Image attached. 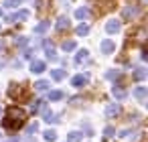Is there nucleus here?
I'll list each match as a JSON object with an SVG mask.
<instances>
[{"mask_svg": "<svg viewBox=\"0 0 148 142\" xmlns=\"http://www.w3.org/2000/svg\"><path fill=\"white\" fill-rule=\"evenodd\" d=\"M122 138H136V132H130V130H124L122 134H120Z\"/></svg>", "mask_w": 148, "mask_h": 142, "instance_id": "nucleus-31", "label": "nucleus"}, {"mask_svg": "<svg viewBox=\"0 0 148 142\" xmlns=\"http://www.w3.org/2000/svg\"><path fill=\"white\" fill-rule=\"evenodd\" d=\"M41 110H45V102H43V99H37V102H33V106H31V112H33V114H39Z\"/></svg>", "mask_w": 148, "mask_h": 142, "instance_id": "nucleus-16", "label": "nucleus"}, {"mask_svg": "<svg viewBox=\"0 0 148 142\" xmlns=\"http://www.w3.org/2000/svg\"><path fill=\"white\" fill-rule=\"evenodd\" d=\"M75 16H77L79 21L89 19V8H85V6H83V8H77V10H75Z\"/></svg>", "mask_w": 148, "mask_h": 142, "instance_id": "nucleus-13", "label": "nucleus"}, {"mask_svg": "<svg viewBox=\"0 0 148 142\" xmlns=\"http://www.w3.org/2000/svg\"><path fill=\"white\" fill-rule=\"evenodd\" d=\"M146 95H148V87L138 85V87L134 89V97H136L138 102H146Z\"/></svg>", "mask_w": 148, "mask_h": 142, "instance_id": "nucleus-6", "label": "nucleus"}, {"mask_svg": "<svg viewBox=\"0 0 148 142\" xmlns=\"http://www.w3.org/2000/svg\"><path fill=\"white\" fill-rule=\"evenodd\" d=\"M0 27H2V25H0Z\"/></svg>", "mask_w": 148, "mask_h": 142, "instance_id": "nucleus-35", "label": "nucleus"}, {"mask_svg": "<svg viewBox=\"0 0 148 142\" xmlns=\"http://www.w3.org/2000/svg\"><path fill=\"white\" fill-rule=\"evenodd\" d=\"M8 95L16 99V97L21 95V85H16V83H10V87H8Z\"/></svg>", "mask_w": 148, "mask_h": 142, "instance_id": "nucleus-15", "label": "nucleus"}, {"mask_svg": "<svg viewBox=\"0 0 148 142\" xmlns=\"http://www.w3.org/2000/svg\"><path fill=\"white\" fill-rule=\"evenodd\" d=\"M47 29H49V23H47V21H43L41 25H37V27H35V33H37V35H41V33H45Z\"/></svg>", "mask_w": 148, "mask_h": 142, "instance_id": "nucleus-23", "label": "nucleus"}, {"mask_svg": "<svg viewBox=\"0 0 148 142\" xmlns=\"http://www.w3.org/2000/svg\"><path fill=\"white\" fill-rule=\"evenodd\" d=\"M106 77H108V79H122V73H120V71H108Z\"/></svg>", "mask_w": 148, "mask_h": 142, "instance_id": "nucleus-26", "label": "nucleus"}, {"mask_svg": "<svg viewBox=\"0 0 148 142\" xmlns=\"http://www.w3.org/2000/svg\"><path fill=\"white\" fill-rule=\"evenodd\" d=\"M63 49H65V51H73V49H75V41H65V43H63Z\"/></svg>", "mask_w": 148, "mask_h": 142, "instance_id": "nucleus-28", "label": "nucleus"}, {"mask_svg": "<svg viewBox=\"0 0 148 142\" xmlns=\"http://www.w3.org/2000/svg\"><path fill=\"white\" fill-rule=\"evenodd\" d=\"M63 97H65V93L59 91V89H55V91L49 93V99H51V102H59V99H63Z\"/></svg>", "mask_w": 148, "mask_h": 142, "instance_id": "nucleus-19", "label": "nucleus"}, {"mask_svg": "<svg viewBox=\"0 0 148 142\" xmlns=\"http://www.w3.org/2000/svg\"><path fill=\"white\" fill-rule=\"evenodd\" d=\"M27 45H29L27 37H16V47H27Z\"/></svg>", "mask_w": 148, "mask_h": 142, "instance_id": "nucleus-27", "label": "nucleus"}, {"mask_svg": "<svg viewBox=\"0 0 148 142\" xmlns=\"http://www.w3.org/2000/svg\"><path fill=\"white\" fill-rule=\"evenodd\" d=\"M120 114V104H110L108 108H106V116L108 118H114V116H118Z\"/></svg>", "mask_w": 148, "mask_h": 142, "instance_id": "nucleus-10", "label": "nucleus"}, {"mask_svg": "<svg viewBox=\"0 0 148 142\" xmlns=\"http://www.w3.org/2000/svg\"><path fill=\"white\" fill-rule=\"evenodd\" d=\"M43 47H45V51H47V59H49V61H57V59H59V57H57V51L53 49V43H51V41H45Z\"/></svg>", "mask_w": 148, "mask_h": 142, "instance_id": "nucleus-4", "label": "nucleus"}, {"mask_svg": "<svg viewBox=\"0 0 148 142\" xmlns=\"http://www.w3.org/2000/svg\"><path fill=\"white\" fill-rule=\"evenodd\" d=\"M89 61V51L87 49H81L79 53H77V57H75V65H83V63H87Z\"/></svg>", "mask_w": 148, "mask_h": 142, "instance_id": "nucleus-5", "label": "nucleus"}, {"mask_svg": "<svg viewBox=\"0 0 148 142\" xmlns=\"http://www.w3.org/2000/svg\"><path fill=\"white\" fill-rule=\"evenodd\" d=\"M103 134H106V136H112V134H114V128H112V126H108V128L103 130Z\"/></svg>", "mask_w": 148, "mask_h": 142, "instance_id": "nucleus-32", "label": "nucleus"}, {"mask_svg": "<svg viewBox=\"0 0 148 142\" xmlns=\"http://www.w3.org/2000/svg\"><path fill=\"white\" fill-rule=\"evenodd\" d=\"M27 132H29V134H37V132H39L37 122H35V124H29V126H27Z\"/></svg>", "mask_w": 148, "mask_h": 142, "instance_id": "nucleus-29", "label": "nucleus"}, {"mask_svg": "<svg viewBox=\"0 0 148 142\" xmlns=\"http://www.w3.org/2000/svg\"><path fill=\"white\" fill-rule=\"evenodd\" d=\"M144 77H146V71H144L142 67H136V69H134V79H136V81H142Z\"/></svg>", "mask_w": 148, "mask_h": 142, "instance_id": "nucleus-20", "label": "nucleus"}, {"mask_svg": "<svg viewBox=\"0 0 148 142\" xmlns=\"http://www.w3.org/2000/svg\"><path fill=\"white\" fill-rule=\"evenodd\" d=\"M49 81H45V79H41V81H37L35 83V89H39V91H45V89H49Z\"/></svg>", "mask_w": 148, "mask_h": 142, "instance_id": "nucleus-22", "label": "nucleus"}, {"mask_svg": "<svg viewBox=\"0 0 148 142\" xmlns=\"http://www.w3.org/2000/svg\"><path fill=\"white\" fill-rule=\"evenodd\" d=\"M112 93H114V97H116V99H124V97L128 95V91H126V89H124V87H122L120 83L112 87Z\"/></svg>", "mask_w": 148, "mask_h": 142, "instance_id": "nucleus-8", "label": "nucleus"}, {"mask_svg": "<svg viewBox=\"0 0 148 142\" xmlns=\"http://www.w3.org/2000/svg\"><path fill=\"white\" fill-rule=\"evenodd\" d=\"M99 49H101V53H103V55H110V53H114L116 45H114V41H112V39H103V41H101V45H99Z\"/></svg>", "mask_w": 148, "mask_h": 142, "instance_id": "nucleus-3", "label": "nucleus"}, {"mask_svg": "<svg viewBox=\"0 0 148 142\" xmlns=\"http://www.w3.org/2000/svg\"><path fill=\"white\" fill-rule=\"evenodd\" d=\"M81 136H83L81 132H71V134L67 136V142H79V140H81Z\"/></svg>", "mask_w": 148, "mask_h": 142, "instance_id": "nucleus-24", "label": "nucleus"}, {"mask_svg": "<svg viewBox=\"0 0 148 142\" xmlns=\"http://www.w3.org/2000/svg\"><path fill=\"white\" fill-rule=\"evenodd\" d=\"M43 120H45L47 124H57V122H59V120H57V116H55L51 110H47V108L43 110Z\"/></svg>", "mask_w": 148, "mask_h": 142, "instance_id": "nucleus-9", "label": "nucleus"}, {"mask_svg": "<svg viewBox=\"0 0 148 142\" xmlns=\"http://www.w3.org/2000/svg\"><path fill=\"white\" fill-rule=\"evenodd\" d=\"M23 0H4V6H18Z\"/></svg>", "mask_w": 148, "mask_h": 142, "instance_id": "nucleus-30", "label": "nucleus"}, {"mask_svg": "<svg viewBox=\"0 0 148 142\" xmlns=\"http://www.w3.org/2000/svg\"><path fill=\"white\" fill-rule=\"evenodd\" d=\"M65 75H67V73H65L63 69H53V71H51V79H55V81L65 79Z\"/></svg>", "mask_w": 148, "mask_h": 142, "instance_id": "nucleus-14", "label": "nucleus"}, {"mask_svg": "<svg viewBox=\"0 0 148 142\" xmlns=\"http://www.w3.org/2000/svg\"><path fill=\"white\" fill-rule=\"evenodd\" d=\"M120 27H122V25H120V21H110V23L106 25V31H108L110 35H114V33H118V31H120Z\"/></svg>", "mask_w": 148, "mask_h": 142, "instance_id": "nucleus-11", "label": "nucleus"}, {"mask_svg": "<svg viewBox=\"0 0 148 142\" xmlns=\"http://www.w3.org/2000/svg\"><path fill=\"white\" fill-rule=\"evenodd\" d=\"M31 14H29V10H18V12H14V14H10V16H6L4 21L6 23H16V21H27Z\"/></svg>", "mask_w": 148, "mask_h": 142, "instance_id": "nucleus-2", "label": "nucleus"}, {"mask_svg": "<svg viewBox=\"0 0 148 142\" xmlns=\"http://www.w3.org/2000/svg\"><path fill=\"white\" fill-rule=\"evenodd\" d=\"M0 49H2V41H0Z\"/></svg>", "mask_w": 148, "mask_h": 142, "instance_id": "nucleus-33", "label": "nucleus"}, {"mask_svg": "<svg viewBox=\"0 0 148 142\" xmlns=\"http://www.w3.org/2000/svg\"><path fill=\"white\" fill-rule=\"evenodd\" d=\"M87 33H89V27H87V25H79V27H77V35H79V37H83V35H87Z\"/></svg>", "mask_w": 148, "mask_h": 142, "instance_id": "nucleus-25", "label": "nucleus"}, {"mask_svg": "<svg viewBox=\"0 0 148 142\" xmlns=\"http://www.w3.org/2000/svg\"><path fill=\"white\" fill-rule=\"evenodd\" d=\"M45 69H47V67H45V63H43V61H39V59H35V61L31 63V71H33V73H37V75H41Z\"/></svg>", "mask_w": 148, "mask_h": 142, "instance_id": "nucleus-7", "label": "nucleus"}, {"mask_svg": "<svg viewBox=\"0 0 148 142\" xmlns=\"http://www.w3.org/2000/svg\"><path fill=\"white\" fill-rule=\"evenodd\" d=\"M134 16H136V8L126 6V8H124V19H126V21H130V19H134Z\"/></svg>", "mask_w": 148, "mask_h": 142, "instance_id": "nucleus-21", "label": "nucleus"}, {"mask_svg": "<svg viewBox=\"0 0 148 142\" xmlns=\"http://www.w3.org/2000/svg\"><path fill=\"white\" fill-rule=\"evenodd\" d=\"M25 120H27L25 110H21V108H16V106H10V108L6 110L4 118H2V126H4L6 130H18V128L25 126Z\"/></svg>", "mask_w": 148, "mask_h": 142, "instance_id": "nucleus-1", "label": "nucleus"}, {"mask_svg": "<svg viewBox=\"0 0 148 142\" xmlns=\"http://www.w3.org/2000/svg\"><path fill=\"white\" fill-rule=\"evenodd\" d=\"M43 138H45L47 142H55V140H57V132H55V130H45V132H43Z\"/></svg>", "mask_w": 148, "mask_h": 142, "instance_id": "nucleus-18", "label": "nucleus"}, {"mask_svg": "<svg viewBox=\"0 0 148 142\" xmlns=\"http://www.w3.org/2000/svg\"><path fill=\"white\" fill-rule=\"evenodd\" d=\"M0 16H2V8H0Z\"/></svg>", "mask_w": 148, "mask_h": 142, "instance_id": "nucleus-34", "label": "nucleus"}, {"mask_svg": "<svg viewBox=\"0 0 148 142\" xmlns=\"http://www.w3.org/2000/svg\"><path fill=\"white\" fill-rule=\"evenodd\" d=\"M65 29H69V19L67 16H61L57 21V31H65Z\"/></svg>", "mask_w": 148, "mask_h": 142, "instance_id": "nucleus-17", "label": "nucleus"}, {"mask_svg": "<svg viewBox=\"0 0 148 142\" xmlns=\"http://www.w3.org/2000/svg\"><path fill=\"white\" fill-rule=\"evenodd\" d=\"M71 83H73V87H81V85L87 83V75H75L71 79Z\"/></svg>", "mask_w": 148, "mask_h": 142, "instance_id": "nucleus-12", "label": "nucleus"}]
</instances>
